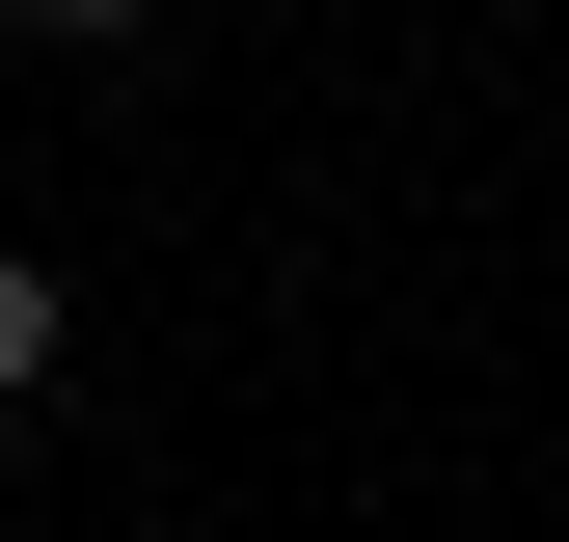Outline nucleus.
Segmentation results:
<instances>
[{"label":"nucleus","mask_w":569,"mask_h":542,"mask_svg":"<svg viewBox=\"0 0 569 542\" xmlns=\"http://www.w3.org/2000/svg\"><path fill=\"white\" fill-rule=\"evenodd\" d=\"M28 28H54V54H109V28H136V0H28Z\"/></svg>","instance_id":"nucleus-2"},{"label":"nucleus","mask_w":569,"mask_h":542,"mask_svg":"<svg viewBox=\"0 0 569 542\" xmlns=\"http://www.w3.org/2000/svg\"><path fill=\"white\" fill-rule=\"evenodd\" d=\"M28 380H54V271L0 244V406H28Z\"/></svg>","instance_id":"nucleus-1"}]
</instances>
